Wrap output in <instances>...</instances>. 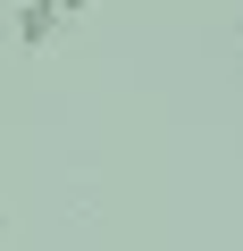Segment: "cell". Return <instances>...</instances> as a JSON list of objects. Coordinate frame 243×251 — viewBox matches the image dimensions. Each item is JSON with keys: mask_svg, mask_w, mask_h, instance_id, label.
I'll return each mask as SVG.
<instances>
[{"mask_svg": "<svg viewBox=\"0 0 243 251\" xmlns=\"http://www.w3.org/2000/svg\"><path fill=\"white\" fill-rule=\"evenodd\" d=\"M0 251H9V218H0Z\"/></svg>", "mask_w": 243, "mask_h": 251, "instance_id": "obj_3", "label": "cell"}, {"mask_svg": "<svg viewBox=\"0 0 243 251\" xmlns=\"http://www.w3.org/2000/svg\"><path fill=\"white\" fill-rule=\"evenodd\" d=\"M9 34H17V50H51V42L67 34V25H59V9H51V0H17Z\"/></svg>", "mask_w": 243, "mask_h": 251, "instance_id": "obj_1", "label": "cell"}, {"mask_svg": "<svg viewBox=\"0 0 243 251\" xmlns=\"http://www.w3.org/2000/svg\"><path fill=\"white\" fill-rule=\"evenodd\" d=\"M51 9H59V25H67V17H84V9H92V0H51Z\"/></svg>", "mask_w": 243, "mask_h": 251, "instance_id": "obj_2", "label": "cell"}, {"mask_svg": "<svg viewBox=\"0 0 243 251\" xmlns=\"http://www.w3.org/2000/svg\"><path fill=\"white\" fill-rule=\"evenodd\" d=\"M235 42H243V9H235Z\"/></svg>", "mask_w": 243, "mask_h": 251, "instance_id": "obj_4", "label": "cell"}]
</instances>
